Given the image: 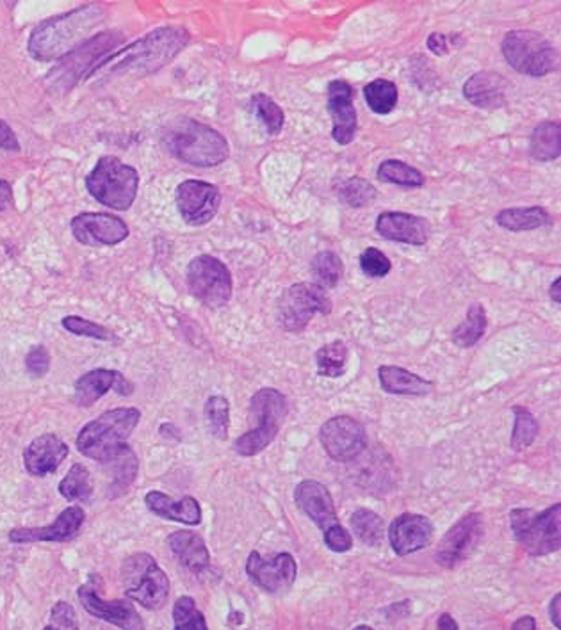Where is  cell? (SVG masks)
I'll return each mask as SVG.
<instances>
[{"label": "cell", "mask_w": 561, "mask_h": 630, "mask_svg": "<svg viewBox=\"0 0 561 630\" xmlns=\"http://www.w3.org/2000/svg\"><path fill=\"white\" fill-rule=\"evenodd\" d=\"M512 630H538L537 620L533 616H522L513 623Z\"/></svg>", "instance_id": "obj_54"}, {"label": "cell", "mask_w": 561, "mask_h": 630, "mask_svg": "<svg viewBox=\"0 0 561 630\" xmlns=\"http://www.w3.org/2000/svg\"><path fill=\"white\" fill-rule=\"evenodd\" d=\"M205 422L209 433L216 440H227L230 426V404L223 396H212L207 399L204 408Z\"/></svg>", "instance_id": "obj_41"}, {"label": "cell", "mask_w": 561, "mask_h": 630, "mask_svg": "<svg viewBox=\"0 0 561 630\" xmlns=\"http://www.w3.org/2000/svg\"><path fill=\"white\" fill-rule=\"evenodd\" d=\"M353 630H373V629H371L369 625H358V627H355V629Z\"/></svg>", "instance_id": "obj_57"}, {"label": "cell", "mask_w": 561, "mask_h": 630, "mask_svg": "<svg viewBox=\"0 0 561 630\" xmlns=\"http://www.w3.org/2000/svg\"><path fill=\"white\" fill-rule=\"evenodd\" d=\"M319 442L332 460L346 463L364 453L367 445L366 429L353 417L337 415L321 426Z\"/></svg>", "instance_id": "obj_15"}, {"label": "cell", "mask_w": 561, "mask_h": 630, "mask_svg": "<svg viewBox=\"0 0 561 630\" xmlns=\"http://www.w3.org/2000/svg\"><path fill=\"white\" fill-rule=\"evenodd\" d=\"M312 275L316 278V285L323 289H332L341 282L342 260L334 251H321L312 260Z\"/></svg>", "instance_id": "obj_40"}, {"label": "cell", "mask_w": 561, "mask_h": 630, "mask_svg": "<svg viewBox=\"0 0 561 630\" xmlns=\"http://www.w3.org/2000/svg\"><path fill=\"white\" fill-rule=\"evenodd\" d=\"M294 501L319 529H323V533L341 525L335 511L334 497L323 483L314 479L301 481L294 490Z\"/></svg>", "instance_id": "obj_21"}, {"label": "cell", "mask_w": 561, "mask_h": 630, "mask_svg": "<svg viewBox=\"0 0 561 630\" xmlns=\"http://www.w3.org/2000/svg\"><path fill=\"white\" fill-rule=\"evenodd\" d=\"M252 109L257 114L271 136H278L284 129L285 116L282 107L264 93H257L252 97Z\"/></svg>", "instance_id": "obj_42"}, {"label": "cell", "mask_w": 561, "mask_h": 630, "mask_svg": "<svg viewBox=\"0 0 561 630\" xmlns=\"http://www.w3.org/2000/svg\"><path fill=\"white\" fill-rule=\"evenodd\" d=\"M561 155V125L542 122L531 134V157L538 162L556 161Z\"/></svg>", "instance_id": "obj_32"}, {"label": "cell", "mask_w": 561, "mask_h": 630, "mask_svg": "<svg viewBox=\"0 0 561 630\" xmlns=\"http://www.w3.org/2000/svg\"><path fill=\"white\" fill-rule=\"evenodd\" d=\"M102 465L106 469V476L111 479L109 486H107L111 497H120L122 493L127 492L131 488L132 483L136 481V476H138V456L127 444L122 445Z\"/></svg>", "instance_id": "obj_30"}, {"label": "cell", "mask_w": 561, "mask_h": 630, "mask_svg": "<svg viewBox=\"0 0 561 630\" xmlns=\"http://www.w3.org/2000/svg\"><path fill=\"white\" fill-rule=\"evenodd\" d=\"M139 175L136 168L113 155L100 157L86 177V189L98 203L113 210L131 209L138 196Z\"/></svg>", "instance_id": "obj_7"}, {"label": "cell", "mask_w": 561, "mask_h": 630, "mask_svg": "<svg viewBox=\"0 0 561 630\" xmlns=\"http://www.w3.org/2000/svg\"><path fill=\"white\" fill-rule=\"evenodd\" d=\"M560 283V278H556V280H554L553 282V285H551V291H549V296H551V299H553L554 303H561Z\"/></svg>", "instance_id": "obj_56"}, {"label": "cell", "mask_w": 561, "mask_h": 630, "mask_svg": "<svg viewBox=\"0 0 561 630\" xmlns=\"http://www.w3.org/2000/svg\"><path fill=\"white\" fill-rule=\"evenodd\" d=\"M13 205V189L6 180H0V212Z\"/></svg>", "instance_id": "obj_52"}, {"label": "cell", "mask_w": 561, "mask_h": 630, "mask_svg": "<svg viewBox=\"0 0 561 630\" xmlns=\"http://www.w3.org/2000/svg\"><path fill=\"white\" fill-rule=\"evenodd\" d=\"M104 17L106 11L100 4H88L49 18L36 25L27 50L41 63L63 59L88 41L90 34L104 22Z\"/></svg>", "instance_id": "obj_1"}, {"label": "cell", "mask_w": 561, "mask_h": 630, "mask_svg": "<svg viewBox=\"0 0 561 630\" xmlns=\"http://www.w3.org/2000/svg\"><path fill=\"white\" fill-rule=\"evenodd\" d=\"M246 574L261 590L278 595L293 588L298 566L287 552H280L273 558H262L257 550H253L246 561Z\"/></svg>", "instance_id": "obj_17"}, {"label": "cell", "mask_w": 561, "mask_h": 630, "mask_svg": "<svg viewBox=\"0 0 561 630\" xmlns=\"http://www.w3.org/2000/svg\"><path fill=\"white\" fill-rule=\"evenodd\" d=\"M351 531L357 534L358 540L367 547H380L385 534L382 517L367 508H358L350 518Z\"/></svg>", "instance_id": "obj_34"}, {"label": "cell", "mask_w": 561, "mask_h": 630, "mask_svg": "<svg viewBox=\"0 0 561 630\" xmlns=\"http://www.w3.org/2000/svg\"><path fill=\"white\" fill-rule=\"evenodd\" d=\"M161 141L168 154L195 168L220 166L230 154L223 134L195 118L173 120L164 127Z\"/></svg>", "instance_id": "obj_3"}, {"label": "cell", "mask_w": 561, "mask_h": 630, "mask_svg": "<svg viewBox=\"0 0 561 630\" xmlns=\"http://www.w3.org/2000/svg\"><path fill=\"white\" fill-rule=\"evenodd\" d=\"M376 177L385 184H396L399 187H421L424 184V175L421 171L398 159L383 161L376 171Z\"/></svg>", "instance_id": "obj_37"}, {"label": "cell", "mask_w": 561, "mask_h": 630, "mask_svg": "<svg viewBox=\"0 0 561 630\" xmlns=\"http://www.w3.org/2000/svg\"><path fill=\"white\" fill-rule=\"evenodd\" d=\"M332 312V299L316 283H294L278 299V323L285 332L301 333L316 314Z\"/></svg>", "instance_id": "obj_11"}, {"label": "cell", "mask_w": 561, "mask_h": 630, "mask_svg": "<svg viewBox=\"0 0 561 630\" xmlns=\"http://www.w3.org/2000/svg\"><path fill=\"white\" fill-rule=\"evenodd\" d=\"M166 543L173 552V556L179 559L180 565L191 574H204L211 565V554L200 534L191 533V531H175L168 536Z\"/></svg>", "instance_id": "obj_27"}, {"label": "cell", "mask_w": 561, "mask_h": 630, "mask_svg": "<svg viewBox=\"0 0 561 630\" xmlns=\"http://www.w3.org/2000/svg\"><path fill=\"white\" fill-rule=\"evenodd\" d=\"M513 536L531 556H549L561 547V504L538 513L531 508H517L510 513Z\"/></svg>", "instance_id": "obj_8"}, {"label": "cell", "mask_w": 561, "mask_h": 630, "mask_svg": "<svg viewBox=\"0 0 561 630\" xmlns=\"http://www.w3.org/2000/svg\"><path fill=\"white\" fill-rule=\"evenodd\" d=\"M0 148L9 150V152H18L20 150L17 134L13 132V129L4 120H0Z\"/></svg>", "instance_id": "obj_51"}, {"label": "cell", "mask_w": 561, "mask_h": 630, "mask_svg": "<svg viewBox=\"0 0 561 630\" xmlns=\"http://www.w3.org/2000/svg\"><path fill=\"white\" fill-rule=\"evenodd\" d=\"M141 412L138 408H114L88 422L79 431L77 449L90 460H109L138 428Z\"/></svg>", "instance_id": "obj_4"}, {"label": "cell", "mask_w": 561, "mask_h": 630, "mask_svg": "<svg viewBox=\"0 0 561 630\" xmlns=\"http://www.w3.org/2000/svg\"><path fill=\"white\" fill-rule=\"evenodd\" d=\"M72 234L84 246H114L129 237V227L113 214L84 212L72 219Z\"/></svg>", "instance_id": "obj_18"}, {"label": "cell", "mask_w": 561, "mask_h": 630, "mask_svg": "<svg viewBox=\"0 0 561 630\" xmlns=\"http://www.w3.org/2000/svg\"><path fill=\"white\" fill-rule=\"evenodd\" d=\"M125 595L148 611L164 607L170 597V579L147 552H136L123 561Z\"/></svg>", "instance_id": "obj_9"}, {"label": "cell", "mask_w": 561, "mask_h": 630, "mask_svg": "<svg viewBox=\"0 0 561 630\" xmlns=\"http://www.w3.org/2000/svg\"><path fill=\"white\" fill-rule=\"evenodd\" d=\"M63 328L66 332L74 333L79 337H90L97 340H113L111 330H107L102 324L93 323L90 319H82L79 315H68L63 319Z\"/></svg>", "instance_id": "obj_45"}, {"label": "cell", "mask_w": 561, "mask_h": 630, "mask_svg": "<svg viewBox=\"0 0 561 630\" xmlns=\"http://www.w3.org/2000/svg\"><path fill=\"white\" fill-rule=\"evenodd\" d=\"M250 413L255 420V428L244 433L234 442V451L241 456H257L268 449L284 426L289 404L284 394L277 388H261L250 401Z\"/></svg>", "instance_id": "obj_6"}, {"label": "cell", "mask_w": 561, "mask_h": 630, "mask_svg": "<svg viewBox=\"0 0 561 630\" xmlns=\"http://www.w3.org/2000/svg\"><path fill=\"white\" fill-rule=\"evenodd\" d=\"M380 385L387 394L396 396H428L433 392L435 385L431 381L424 380L414 372L407 371L403 367L396 365H382L378 369Z\"/></svg>", "instance_id": "obj_29"}, {"label": "cell", "mask_w": 561, "mask_h": 630, "mask_svg": "<svg viewBox=\"0 0 561 630\" xmlns=\"http://www.w3.org/2000/svg\"><path fill=\"white\" fill-rule=\"evenodd\" d=\"M508 65L529 77H544L558 68V50L551 41L535 31H510L501 43Z\"/></svg>", "instance_id": "obj_10"}, {"label": "cell", "mask_w": 561, "mask_h": 630, "mask_svg": "<svg viewBox=\"0 0 561 630\" xmlns=\"http://www.w3.org/2000/svg\"><path fill=\"white\" fill-rule=\"evenodd\" d=\"M485 534V522L481 513H469L460 518L448 533L442 536L435 559L444 568H456L471 558L480 547Z\"/></svg>", "instance_id": "obj_14"}, {"label": "cell", "mask_w": 561, "mask_h": 630, "mask_svg": "<svg viewBox=\"0 0 561 630\" xmlns=\"http://www.w3.org/2000/svg\"><path fill=\"white\" fill-rule=\"evenodd\" d=\"M513 433H512V449L513 451H524L529 445L533 444L538 437V426L535 415L529 412L524 406H513Z\"/></svg>", "instance_id": "obj_39"}, {"label": "cell", "mask_w": 561, "mask_h": 630, "mask_svg": "<svg viewBox=\"0 0 561 630\" xmlns=\"http://www.w3.org/2000/svg\"><path fill=\"white\" fill-rule=\"evenodd\" d=\"M175 198L180 216L191 227L207 225L220 210V189L204 180H184Z\"/></svg>", "instance_id": "obj_16"}, {"label": "cell", "mask_w": 561, "mask_h": 630, "mask_svg": "<svg viewBox=\"0 0 561 630\" xmlns=\"http://www.w3.org/2000/svg\"><path fill=\"white\" fill-rule=\"evenodd\" d=\"M187 287L205 307H225L232 298V275L220 259L200 255L187 266Z\"/></svg>", "instance_id": "obj_12"}, {"label": "cell", "mask_w": 561, "mask_h": 630, "mask_svg": "<svg viewBox=\"0 0 561 630\" xmlns=\"http://www.w3.org/2000/svg\"><path fill=\"white\" fill-rule=\"evenodd\" d=\"M323 540H325L326 547L334 550L337 554H344V552H350L353 549V538L342 525H337L334 529L323 533Z\"/></svg>", "instance_id": "obj_49"}, {"label": "cell", "mask_w": 561, "mask_h": 630, "mask_svg": "<svg viewBox=\"0 0 561 630\" xmlns=\"http://www.w3.org/2000/svg\"><path fill=\"white\" fill-rule=\"evenodd\" d=\"M549 616L553 620V625L556 629H561V593H556L551 604H549Z\"/></svg>", "instance_id": "obj_53"}, {"label": "cell", "mask_w": 561, "mask_h": 630, "mask_svg": "<svg viewBox=\"0 0 561 630\" xmlns=\"http://www.w3.org/2000/svg\"><path fill=\"white\" fill-rule=\"evenodd\" d=\"M104 582L98 575H90L86 584L79 588L82 607L98 620L111 623L122 630H145L138 609L129 600H106L102 595Z\"/></svg>", "instance_id": "obj_13"}, {"label": "cell", "mask_w": 561, "mask_h": 630, "mask_svg": "<svg viewBox=\"0 0 561 630\" xmlns=\"http://www.w3.org/2000/svg\"><path fill=\"white\" fill-rule=\"evenodd\" d=\"M189 43V34L182 27H161L148 33L145 38L134 41L127 49L113 52L95 68L93 75L98 72L136 73V75H150L171 59L179 56Z\"/></svg>", "instance_id": "obj_2"}, {"label": "cell", "mask_w": 561, "mask_h": 630, "mask_svg": "<svg viewBox=\"0 0 561 630\" xmlns=\"http://www.w3.org/2000/svg\"><path fill=\"white\" fill-rule=\"evenodd\" d=\"M113 388H116L118 394L122 396H127L132 392L131 385L120 372L111 371V369H95V371L86 372L75 381V403L79 406H93L98 399H102Z\"/></svg>", "instance_id": "obj_25"}, {"label": "cell", "mask_w": 561, "mask_h": 630, "mask_svg": "<svg viewBox=\"0 0 561 630\" xmlns=\"http://www.w3.org/2000/svg\"><path fill=\"white\" fill-rule=\"evenodd\" d=\"M59 493L68 502H88L93 495V479L90 470L81 463L72 465L68 474L59 483Z\"/></svg>", "instance_id": "obj_35"}, {"label": "cell", "mask_w": 561, "mask_h": 630, "mask_svg": "<svg viewBox=\"0 0 561 630\" xmlns=\"http://www.w3.org/2000/svg\"><path fill=\"white\" fill-rule=\"evenodd\" d=\"M487 312L481 303H472L464 323L458 324L453 330V342L458 348H472L478 344L487 332Z\"/></svg>", "instance_id": "obj_33"}, {"label": "cell", "mask_w": 561, "mask_h": 630, "mask_svg": "<svg viewBox=\"0 0 561 630\" xmlns=\"http://www.w3.org/2000/svg\"><path fill=\"white\" fill-rule=\"evenodd\" d=\"M339 198H341L342 203L350 205L353 209H360V207H367L369 203L374 202L376 191L364 178L353 177L342 184L341 189H339Z\"/></svg>", "instance_id": "obj_44"}, {"label": "cell", "mask_w": 561, "mask_h": 630, "mask_svg": "<svg viewBox=\"0 0 561 630\" xmlns=\"http://www.w3.org/2000/svg\"><path fill=\"white\" fill-rule=\"evenodd\" d=\"M350 351L342 340H334L330 344H325L316 353V364H318L319 376L325 378H341L346 372Z\"/></svg>", "instance_id": "obj_36"}, {"label": "cell", "mask_w": 561, "mask_h": 630, "mask_svg": "<svg viewBox=\"0 0 561 630\" xmlns=\"http://www.w3.org/2000/svg\"><path fill=\"white\" fill-rule=\"evenodd\" d=\"M437 629L439 630H460L458 629V623L455 622V618L451 614H440L439 623H437Z\"/></svg>", "instance_id": "obj_55"}, {"label": "cell", "mask_w": 561, "mask_h": 630, "mask_svg": "<svg viewBox=\"0 0 561 630\" xmlns=\"http://www.w3.org/2000/svg\"><path fill=\"white\" fill-rule=\"evenodd\" d=\"M43 630H81L74 607L66 602H57L50 611L49 623Z\"/></svg>", "instance_id": "obj_47"}, {"label": "cell", "mask_w": 561, "mask_h": 630, "mask_svg": "<svg viewBox=\"0 0 561 630\" xmlns=\"http://www.w3.org/2000/svg\"><path fill=\"white\" fill-rule=\"evenodd\" d=\"M364 98L373 113L389 114L398 105V88L387 79H376L364 88Z\"/></svg>", "instance_id": "obj_38"}, {"label": "cell", "mask_w": 561, "mask_h": 630, "mask_svg": "<svg viewBox=\"0 0 561 630\" xmlns=\"http://www.w3.org/2000/svg\"><path fill=\"white\" fill-rule=\"evenodd\" d=\"M374 228L383 239L396 243L424 246L430 239V223L408 212H382Z\"/></svg>", "instance_id": "obj_23"}, {"label": "cell", "mask_w": 561, "mask_h": 630, "mask_svg": "<svg viewBox=\"0 0 561 630\" xmlns=\"http://www.w3.org/2000/svg\"><path fill=\"white\" fill-rule=\"evenodd\" d=\"M25 369L34 378H43L50 369V355L45 346H34L25 356Z\"/></svg>", "instance_id": "obj_48"}, {"label": "cell", "mask_w": 561, "mask_h": 630, "mask_svg": "<svg viewBox=\"0 0 561 630\" xmlns=\"http://www.w3.org/2000/svg\"><path fill=\"white\" fill-rule=\"evenodd\" d=\"M86 520V513L81 506L66 508L50 525L43 527H20L9 531V542L40 543V542H68L81 531Z\"/></svg>", "instance_id": "obj_19"}, {"label": "cell", "mask_w": 561, "mask_h": 630, "mask_svg": "<svg viewBox=\"0 0 561 630\" xmlns=\"http://www.w3.org/2000/svg\"><path fill=\"white\" fill-rule=\"evenodd\" d=\"M328 113L332 116V138L339 145H350L357 134V111L351 84L342 79L328 84Z\"/></svg>", "instance_id": "obj_20"}, {"label": "cell", "mask_w": 561, "mask_h": 630, "mask_svg": "<svg viewBox=\"0 0 561 630\" xmlns=\"http://www.w3.org/2000/svg\"><path fill=\"white\" fill-rule=\"evenodd\" d=\"M173 630H209L205 616L191 597H180L173 606Z\"/></svg>", "instance_id": "obj_43"}, {"label": "cell", "mask_w": 561, "mask_h": 630, "mask_svg": "<svg viewBox=\"0 0 561 630\" xmlns=\"http://www.w3.org/2000/svg\"><path fill=\"white\" fill-rule=\"evenodd\" d=\"M360 269L367 278H385L391 273V260L378 248H366L360 255Z\"/></svg>", "instance_id": "obj_46"}, {"label": "cell", "mask_w": 561, "mask_h": 630, "mask_svg": "<svg viewBox=\"0 0 561 630\" xmlns=\"http://www.w3.org/2000/svg\"><path fill=\"white\" fill-rule=\"evenodd\" d=\"M120 33H100L81 45L79 49L70 52L68 56L59 59V65L54 66L45 79V86L56 95H63L72 91L77 82L86 81L93 75L107 56L113 54V50L123 43Z\"/></svg>", "instance_id": "obj_5"}, {"label": "cell", "mask_w": 561, "mask_h": 630, "mask_svg": "<svg viewBox=\"0 0 561 630\" xmlns=\"http://www.w3.org/2000/svg\"><path fill=\"white\" fill-rule=\"evenodd\" d=\"M147 508L164 520H173L186 525H198L202 522V508L195 497H184L175 501L163 492H148L145 497Z\"/></svg>", "instance_id": "obj_28"}, {"label": "cell", "mask_w": 561, "mask_h": 630, "mask_svg": "<svg viewBox=\"0 0 561 630\" xmlns=\"http://www.w3.org/2000/svg\"><path fill=\"white\" fill-rule=\"evenodd\" d=\"M68 453L70 449L61 438L54 433H45L25 447V470L33 477L49 476L61 467Z\"/></svg>", "instance_id": "obj_24"}, {"label": "cell", "mask_w": 561, "mask_h": 630, "mask_svg": "<svg viewBox=\"0 0 561 630\" xmlns=\"http://www.w3.org/2000/svg\"><path fill=\"white\" fill-rule=\"evenodd\" d=\"M551 221L549 212L544 207H513L501 210L496 216V223L510 232H529L545 227Z\"/></svg>", "instance_id": "obj_31"}, {"label": "cell", "mask_w": 561, "mask_h": 630, "mask_svg": "<svg viewBox=\"0 0 561 630\" xmlns=\"http://www.w3.org/2000/svg\"><path fill=\"white\" fill-rule=\"evenodd\" d=\"M433 540V524L424 515L415 513H403L389 529V542L399 558H405L414 554L417 550H423L430 545Z\"/></svg>", "instance_id": "obj_22"}, {"label": "cell", "mask_w": 561, "mask_h": 630, "mask_svg": "<svg viewBox=\"0 0 561 630\" xmlns=\"http://www.w3.org/2000/svg\"><path fill=\"white\" fill-rule=\"evenodd\" d=\"M506 91L508 82L501 73L481 70L469 77V81L464 84V97L472 105L494 111L506 104Z\"/></svg>", "instance_id": "obj_26"}, {"label": "cell", "mask_w": 561, "mask_h": 630, "mask_svg": "<svg viewBox=\"0 0 561 630\" xmlns=\"http://www.w3.org/2000/svg\"><path fill=\"white\" fill-rule=\"evenodd\" d=\"M458 41H460V36H458V34L446 36V34L433 33L428 36L426 45H428V49H430L433 54H437V56H446V54H449V50H451L453 45H458Z\"/></svg>", "instance_id": "obj_50"}]
</instances>
